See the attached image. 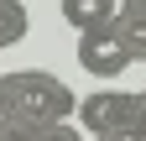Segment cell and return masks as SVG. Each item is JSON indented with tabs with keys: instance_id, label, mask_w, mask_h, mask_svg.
Returning a JSON list of instances; mask_svg holds the SVG:
<instances>
[{
	"instance_id": "obj_1",
	"label": "cell",
	"mask_w": 146,
	"mask_h": 141,
	"mask_svg": "<svg viewBox=\"0 0 146 141\" xmlns=\"http://www.w3.org/2000/svg\"><path fill=\"white\" fill-rule=\"evenodd\" d=\"M0 99L11 104V115L36 120V126H52V120L73 115V89L58 73H42V68H16V73H0Z\"/></svg>"
},
{
	"instance_id": "obj_2",
	"label": "cell",
	"mask_w": 146,
	"mask_h": 141,
	"mask_svg": "<svg viewBox=\"0 0 146 141\" xmlns=\"http://www.w3.org/2000/svg\"><path fill=\"white\" fill-rule=\"evenodd\" d=\"M78 68L89 78H120L131 68V52H125L120 31L115 26H94V31H78Z\"/></svg>"
},
{
	"instance_id": "obj_3",
	"label": "cell",
	"mask_w": 146,
	"mask_h": 141,
	"mask_svg": "<svg viewBox=\"0 0 146 141\" xmlns=\"http://www.w3.org/2000/svg\"><path fill=\"white\" fill-rule=\"evenodd\" d=\"M131 89H94L89 99H78L73 104V115H78V131H94V136H104V131H120V126H131Z\"/></svg>"
},
{
	"instance_id": "obj_4",
	"label": "cell",
	"mask_w": 146,
	"mask_h": 141,
	"mask_svg": "<svg viewBox=\"0 0 146 141\" xmlns=\"http://www.w3.org/2000/svg\"><path fill=\"white\" fill-rule=\"evenodd\" d=\"M120 5L115 0H63V21L73 31H94V26H115Z\"/></svg>"
},
{
	"instance_id": "obj_5",
	"label": "cell",
	"mask_w": 146,
	"mask_h": 141,
	"mask_svg": "<svg viewBox=\"0 0 146 141\" xmlns=\"http://www.w3.org/2000/svg\"><path fill=\"white\" fill-rule=\"evenodd\" d=\"M26 31H31L26 5H21V0H0V47H16Z\"/></svg>"
},
{
	"instance_id": "obj_6",
	"label": "cell",
	"mask_w": 146,
	"mask_h": 141,
	"mask_svg": "<svg viewBox=\"0 0 146 141\" xmlns=\"http://www.w3.org/2000/svg\"><path fill=\"white\" fill-rule=\"evenodd\" d=\"M115 31L125 52H131V63H146V21H131V16H115Z\"/></svg>"
},
{
	"instance_id": "obj_7",
	"label": "cell",
	"mask_w": 146,
	"mask_h": 141,
	"mask_svg": "<svg viewBox=\"0 0 146 141\" xmlns=\"http://www.w3.org/2000/svg\"><path fill=\"white\" fill-rule=\"evenodd\" d=\"M31 141H84V131H78V126H68V120H52V126H36Z\"/></svg>"
},
{
	"instance_id": "obj_8",
	"label": "cell",
	"mask_w": 146,
	"mask_h": 141,
	"mask_svg": "<svg viewBox=\"0 0 146 141\" xmlns=\"http://www.w3.org/2000/svg\"><path fill=\"white\" fill-rule=\"evenodd\" d=\"M131 126H136V131L146 136V89H141V94L131 99Z\"/></svg>"
},
{
	"instance_id": "obj_9",
	"label": "cell",
	"mask_w": 146,
	"mask_h": 141,
	"mask_svg": "<svg viewBox=\"0 0 146 141\" xmlns=\"http://www.w3.org/2000/svg\"><path fill=\"white\" fill-rule=\"evenodd\" d=\"M94 141H146L136 126H120V131H104V136H94Z\"/></svg>"
},
{
	"instance_id": "obj_10",
	"label": "cell",
	"mask_w": 146,
	"mask_h": 141,
	"mask_svg": "<svg viewBox=\"0 0 146 141\" xmlns=\"http://www.w3.org/2000/svg\"><path fill=\"white\" fill-rule=\"evenodd\" d=\"M120 16H131V21H146V0H115Z\"/></svg>"
}]
</instances>
